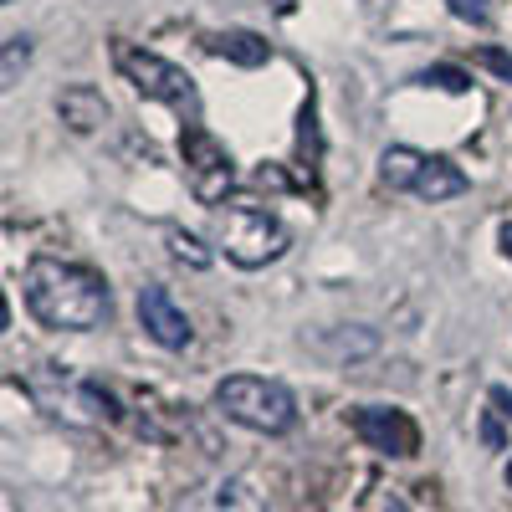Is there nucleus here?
<instances>
[{
	"label": "nucleus",
	"mask_w": 512,
	"mask_h": 512,
	"mask_svg": "<svg viewBox=\"0 0 512 512\" xmlns=\"http://www.w3.org/2000/svg\"><path fill=\"white\" fill-rule=\"evenodd\" d=\"M272 6H277V11H282V16H287V11H292V0H272Z\"/></svg>",
	"instance_id": "6ab92c4d"
},
{
	"label": "nucleus",
	"mask_w": 512,
	"mask_h": 512,
	"mask_svg": "<svg viewBox=\"0 0 512 512\" xmlns=\"http://www.w3.org/2000/svg\"><path fill=\"white\" fill-rule=\"evenodd\" d=\"M21 287H26V308L41 328L88 333L113 313L108 282L88 267H77V262H57V256H36L21 277Z\"/></svg>",
	"instance_id": "f257e3e1"
},
{
	"label": "nucleus",
	"mask_w": 512,
	"mask_h": 512,
	"mask_svg": "<svg viewBox=\"0 0 512 512\" xmlns=\"http://www.w3.org/2000/svg\"><path fill=\"white\" fill-rule=\"evenodd\" d=\"M175 512H267V497L246 477H210V482L190 487L175 502Z\"/></svg>",
	"instance_id": "1a4fd4ad"
},
{
	"label": "nucleus",
	"mask_w": 512,
	"mask_h": 512,
	"mask_svg": "<svg viewBox=\"0 0 512 512\" xmlns=\"http://www.w3.org/2000/svg\"><path fill=\"white\" fill-rule=\"evenodd\" d=\"M492 405H497L502 415H512V390H502V384H497V390H492Z\"/></svg>",
	"instance_id": "f3484780"
},
{
	"label": "nucleus",
	"mask_w": 512,
	"mask_h": 512,
	"mask_svg": "<svg viewBox=\"0 0 512 512\" xmlns=\"http://www.w3.org/2000/svg\"><path fill=\"white\" fill-rule=\"evenodd\" d=\"M216 410L246 431L262 436H282L297 425V400L282 379H262V374H231L216 384Z\"/></svg>",
	"instance_id": "f03ea898"
},
{
	"label": "nucleus",
	"mask_w": 512,
	"mask_h": 512,
	"mask_svg": "<svg viewBox=\"0 0 512 512\" xmlns=\"http://www.w3.org/2000/svg\"><path fill=\"white\" fill-rule=\"evenodd\" d=\"M349 425H354V436H359L364 446H374V451H384V456H415V451H420L415 420H410L405 410H395V405H359V410L349 415Z\"/></svg>",
	"instance_id": "0eeeda50"
},
{
	"label": "nucleus",
	"mask_w": 512,
	"mask_h": 512,
	"mask_svg": "<svg viewBox=\"0 0 512 512\" xmlns=\"http://www.w3.org/2000/svg\"><path fill=\"white\" fill-rule=\"evenodd\" d=\"M507 482H512V461H507Z\"/></svg>",
	"instance_id": "aec40b11"
},
{
	"label": "nucleus",
	"mask_w": 512,
	"mask_h": 512,
	"mask_svg": "<svg viewBox=\"0 0 512 512\" xmlns=\"http://www.w3.org/2000/svg\"><path fill=\"white\" fill-rule=\"evenodd\" d=\"M118 72L128 77V88L139 98H154L164 108H175L185 123H200V88L185 67L164 62L159 52H144V47H118Z\"/></svg>",
	"instance_id": "20e7f679"
},
{
	"label": "nucleus",
	"mask_w": 512,
	"mask_h": 512,
	"mask_svg": "<svg viewBox=\"0 0 512 512\" xmlns=\"http://www.w3.org/2000/svg\"><path fill=\"white\" fill-rule=\"evenodd\" d=\"M169 251H175L180 262H190V267H210V251L190 231H180V226H169Z\"/></svg>",
	"instance_id": "ddd939ff"
},
{
	"label": "nucleus",
	"mask_w": 512,
	"mask_h": 512,
	"mask_svg": "<svg viewBox=\"0 0 512 512\" xmlns=\"http://www.w3.org/2000/svg\"><path fill=\"white\" fill-rule=\"evenodd\" d=\"M477 62H482V67H492L497 77H507V82H512V52H497V47H477Z\"/></svg>",
	"instance_id": "2eb2a0df"
},
{
	"label": "nucleus",
	"mask_w": 512,
	"mask_h": 512,
	"mask_svg": "<svg viewBox=\"0 0 512 512\" xmlns=\"http://www.w3.org/2000/svg\"><path fill=\"white\" fill-rule=\"evenodd\" d=\"M451 16L456 21H472V26H487L492 21V6H487V0H451Z\"/></svg>",
	"instance_id": "4468645a"
},
{
	"label": "nucleus",
	"mask_w": 512,
	"mask_h": 512,
	"mask_svg": "<svg viewBox=\"0 0 512 512\" xmlns=\"http://www.w3.org/2000/svg\"><path fill=\"white\" fill-rule=\"evenodd\" d=\"M57 113L72 134H93V128L108 123V98L98 88H88V82H72V88L57 93Z\"/></svg>",
	"instance_id": "9d476101"
},
{
	"label": "nucleus",
	"mask_w": 512,
	"mask_h": 512,
	"mask_svg": "<svg viewBox=\"0 0 512 512\" xmlns=\"http://www.w3.org/2000/svg\"><path fill=\"white\" fill-rule=\"evenodd\" d=\"M497 241H502V251H507V262H512V221L502 226V236H497Z\"/></svg>",
	"instance_id": "a211bd4d"
},
{
	"label": "nucleus",
	"mask_w": 512,
	"mask_h": 512,
	"mask_svg": "<svg viewBox=\"0 0 512 512\" xmlns=\"http://www.w3.org/2000/svg\"><path fill=\"white\" fill-rule=\"evenodd\" d=\"M379 175H384V185H390V190H410L415 200H431V205L456 200V195H466V185H472L451 159L420 154V149H410V144L384 149V154H379Z\"/></svg>",
	"instance_id": "39448f33"
},
{
	"label": "nucleus",
	"mask_w": 512,
	"mask_h": 512,
	"mask_svg": "<svg viewBox=\"0 0 512 512\" xmlns=\"http://www.w3.org/2000/svg\"><path fill=\"white\" fill-rule=\"evenodd\" d=\"M139 323H144V333L154 338L159 349H190V338H195L190 318L175 308L169 287H159V282L139 287Z\"/></svg>",
	"instance_id": "6e6552de"
},
{
	"label": "nucleus",
	"mask_w": 512,
	"mask_h": 512,
	"mask_svg": "<svg viewBox=\"0 0 512 512\" xmlns=\"http://www.w3.org/2000/svg\"><path fill=\"white\" fill-rule=\"evenodd\" d=\"M287 226L272 216V210L251 205V200H226L216 210V246L231 256L236 267L256 272V267H272L277 256L287 251Z\"/></svg>",
	"instance_id": "7ed1b4c3"
},
{
	"label": "nucleus",
	"mask_w": 512,
	"mask_h": 512,
	"mask_svg": "<svg viewBox=\"0 0 512 512\" xmlns=\"http://www.w3.org/2000/svg\"><path fill=\"white\" fill-rule=\"evenodd\" d=\"M205 52L210 57H226V62H236V67H262L267 57H272V47L256 31H241V26H231V31H210L205 36Z\"/></svg>",
	"instance_id": "9b49d317"
},
{
	"label": "nucleus",
	"mask_w": 512,
	"mask_h": 512,
	"mask_svg": "<svg viewBox=\"0 0 512 512\" xmlns=\"http://www.w3.org/2000/svg\"><path fill=\"white\" fill-rule=\"evenodd\" d=\"M180 154H185V175H190V190L200 205H221L226 190L236 185V159L231 149L216 139V134H205L200 123H185L180 128Z\"/></svg>",
	"instance_id": "423d86ee"
},
{
	"label": "nucleus",
	"mask_w": 512,
	"mask_h": 512,
	"mask_svg": "<svg viewBox=\"0 0 512 512\" xmlns=\"http://www.w3.org/2000/svg\"><path fill=\"white\" fill-rule=\"evenodd\" d=\"M26 52H31L26 36H11L6 41V88H16V62H26Z\"/></svg>",
	"instance_id": "dca6fc26"
},
{
	"label": "nucleus",
	"mask_w": 512,
	"mask_h": 512,
	"mask_svg": "<svg viewBox=\"0 0 512 512\" xmlns=\"http://www.w3.org/2000/svg\"><path fill=\"white\" fill-rule=\"evenodd\" d=\"M415 82H420V88H441V93H466V88H472V77H466L461 67H425Z\"/></svg>",
	"instance_id": "f8f14e48"
}]
</instances>
